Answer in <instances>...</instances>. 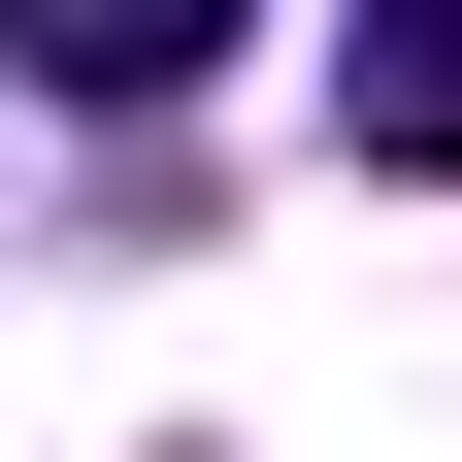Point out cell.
Instances as JSON below:
<instances>
[{
	"instance_id": "cell-1",
	"label": "cell",
	"mask_w": 462,
	"mask_h": 462,
	"mask_svg": "<svg viewBox=\"0 0 462 462\" xmlns=\"http://www.w3.org/2000/svg\"><path fill=\"white\" fill-rule=\"evenodd\" d=\"M0 67H33V99H199L231 0H0Z\"/></svg>"
},
{
	"instance_id": "cell-2",
	"label": "cell",
	"mask_w": 462,
	"mask_h": 462,
	"mask_svg": "<svg viewBox=\"0 0 462 462\" xmlns=\"http://www.w3.org/2000/svg\"><path fill=\"white\" fill-rule=\"evenodd\" d=\"M330 99H364V165H462V0H364Z\"/></svg>"
}]
</instances>
